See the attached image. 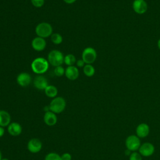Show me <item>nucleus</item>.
I'll return each mask as SVG.
<instances>
[{"mask_svg": "<svg viewBox=\"0 0 160 160\" xmlns=\"http://www.w3.org/2000/svg\"><path fill=\"white\" fill-rule=\"evenodd\" d=\"M45 94L51 98H54L57 96L58 90L55 86L48 85L44 89Z\"/></svg>", "mask_w": 160, "mask_h": 160, "instance_id": "a211bd4d", "label": "nucleus"}, {"mask_svg": "<svg viewBox=\"0 0 160 160\" xmlns=\"http://www.w3.org/2000/svg\"><path fill=\"white\" fill-rule=\"evenodd\" d=\"M150 131L149 126L146 123H141L139 124L136 129V136L139 138H144L147 137Z\"/></svg>", "mask_w": 160, "mask_h": 160, "instance_id": "4468645a", "label": "nucleus"}, {"mask_svg": "<svg viewBox=\"0 0 160 160\" xmlns=\"http://www.w3.org/2000/svg\"><path fill=\"white\" fill-rule=\"evenodd\" d=\"M132 9L138 14H143L148 10V4L144 0H134Z\"/></svg>", "mask_w": 160, "mask_h": 160, "instance_id": "6e6552de", "label": "nucleus"}, {"mask_svg": "<svg viewBox=\"0 0 160 160\" xmlns=\"http://www.w3.org/2000/svg\"><path fill=\"white\" fill-rule=\"evenodd\" d=\"M8 131L9 134L12 136H17L21 134L22 132V127L21 126L16 122L10 123L8 127Z\"/></svg>", "mask_w": 160, "mask_h": 160, "instance_id": "dca6fc26", "label": "nucleus"}, {"mask_svg": "<svg viewBox=\"0 0 160 160\" xmlns=\"http://www.w3.org/2000/svg\"><path fill=\"white\" fill-rule=\"evenodd\" d=\"M139 154L144 157H149L153 154L155 151L154 145L151 142H144L139 148Z\"/></svg>", "mask_w": 160, "mask_h": 160, "instance_id": "0eeeda50", "label": "nucleus"}, {"mask_svg": "<svg viewBox=\"0 0 160 160\" xmlns=\"http://www.w3.org/2000/svg\"><path fill=\"white\" fill-rule=\"evenodd\" d=\"M1 160H9V159H8L7 158H2Z\"/></svg>", "mask_w": 160, "mask_h": 160, "instance_id": "473e14b6", "label": "nucleus"}, {"mask_svg": "<svg viewBox=\"0 0 160 160\" xmlns=\"http://www.w3.org/2000/svg\"><path fill=\"white\" fill-rule=\"evenodd\" d=\"M54 74L56 76L61 77L65 74V69L62 66H58L54 67Z\"/></svg>", "mask_w": 160, "mask_h": 160, "instance_id": "4be33fe9", "label": "nucleus"}, {"mask_svg": "<svg viewBox=\"0 0 160 160\" xmlns=\"http://www.w3.org/2000/svg\"><path fill=\"white\" fill-rule=\"evenodd\" d=\"M53 32L52 26L46 22H41L39 23L35 28V32L38 37L46 38L50 37Z\"/></svg>", "mask_w": 160, "mask_h": 160, "instance_id": "f03ea898", "label": "nucleus"}, {"mask_svg": "<svg viewBox=\"0 0 160 160\" xmlns=\"http://www.w3.org/2000/svg\"><path fill=\"white\" fill-rule=\"evenodd\" d=\"M61 160H71V155L68 152H65L61 156Z\"/></svg>", "mask_w": 160, "mask_h": 160, "instance_id": "a878e982", "label": "nucleus"}, {"mask_svg": "<svg viewBox=\"0 0 160 160\" xmlns=\"http://www.w3.org/2000/svg\"><path fill=\"white\" fill-rule=\"evenodd\" d=\"M66 77L71 81L76 80L78 78L79 75V71L78 68L75 66H68L65 69V74Z\"/></svg>", "mask_w": 160, "mask_h": 160, "instance_id": "ddd939ff", "label": "nucleus"}, {"mask_svg": "<svg viewBox=\"0 0 160 160\" xmlns=\"http://www.w3.org/2000/svg\"><path fill=\"white\" fill-rule=\"evenodd\" d=\"M49 106L51 111L55 114H59L64 110L66 106V102L62 97L56 96L52 99Z\"/></svg>", "mask_w": 160, "mask_h": 160, "instance_id": "20e7f679", "label": "nucleus"}, {"mask_svg": "<svg viewBox=\"0 0 160 160\" xmlns=\"http://www.w3.org/2000/svg\"><path fill=\"white\" fill-rule=\"evenodd\" d=\"M44 110L46 111V112H48V111H50V108H49V106H46L44 108Z\"/></svg>", "mask_w": 160, "mask_h": 160, "instance_id": "c756f323", "label": "nucleus"}, {"mask_svg": "<svg viewBox=\"0 0 160 160\" xmlns=\"http://www.w3.org/2000/svg\"><path fill=\"white\" fill-rule=\"evenodd\" d=\"M31 46L36 51H42L46 47V41L44 38L36 36L32 40Z\"/></svg>", "mask_w": 160, "mask_h": 160, "instance_id": "9d476101", "label": "nucleus"}, {"mask_svg": "<svg viewBox=\"0 0 160 160\" xmlns=\"http://www.w3.org/2000/svg\"><path fill=\"white\" fill-rule=\"evenodd\" d=\"M129 160H142V156L139 152L134 151L129 155Z\"/></svg>", "mask_w": 160, "mask_h": 160, "instance_id": "b1692460", "label": "nucleus"}, {"mask_svg": "<svg viewBox=\"0 0 160 160\" xmlns=\"http://www.w3.org/2000/svg\"><path fill=\"white\" fill-rule=\"evenodd\" d=\"M125 144L127 149L133 152L138 150L141 145L139 138L134 134L130 135L126 138Z\"/></svg>", "mask_w": 160, "mask_h": 160, "instance_id": "423d86ee", "label": "nucleus"}, {"mask_svg": "<svg viewBox=\"0 0 160 160\" xmlns=\"http://www.w3.org/2000/svg\"><path fill=\"white\" fill-rule=\"evenodd\" d=\"M64 2L68 4H73L76 1V0H63Z\"/></svg>", "mask_w": 160, "mask_h": 160, "instance_id": "cd10ccee", "label": "nucleus"}, {"mask_svg": "<svg viewBox=\"0 0 160 160\" xmlns=\"http://www.w3.org/2000/svg\"><path fill=\"white\" fill-rule=\"evenodd\" d=\"M44 121L49 126H54L58 121L57 116L51 111L46 112L44 116Z\"/></svg>", "mask_w": 160, "mask_h": 160, "instance_id": "2eb2a0df", "label": "nucleus"}, {"mask_svg": "<svg viewBox=\"0 0 160 160\" xmlns=\"http://www.w3.org/2000/svg\"><path fill=\"white\" fill-rule=\"evenodd\" d=\"M50 37H51V41H52V42L56 45L61 44L63 40L62 36L58 32L52 33Z\"/></svg>", "mask_w": 160, "mask_h": 160, "instance_id": "412c9836", "label": "nucleus"}, {"mask_svg": "<svg viewBox=\"0 0 160 160\" xmlns=\"http://www.w3.org/2000/svg\"><path fill=\"white\" fill-rule=\"evenodd\" d=\"M31 2L36 8H41L44 4V0H31Z\"/></svg>", "mask_w": 160, "mask_h": 160, "instance_id": "393cba45", "label": "nucleus"}, {"mask_svg": "<svg viewBox=\"0 0 160 160\" xmlns=\"http://www.w3.org/2000/svg\"><path fill=\"white\" fill-rule=\"evenodd\" d=\"M4 134V129L3 128V127L0 126V138H1Z\"/></svg>", "mask_w": 160, "mask_h": 160, "instance_id": "c85d7f7f", "label": "nucleus"}, {"mask_svg": "<svg viewBox=\"0 0 160 160\" xmlns=\"http://www.w3.org/2000/svg\"><path fill=\"white\" fill-rule=\"evenodd\" d=\"M76 61L77 60L75 56L72 54H68L66 55L64 58V62L68 66H74V64H76Z\"/></svg>", "mask_w": 160, "mask_h": 160, "instance_id": "aec40b11", "label": "nucleus"}, {"mask_svg": "<svg viewBox=\"0 0 160 160\" xmlns=\"http://www.w3.org/2000/svg\"><path fill=\"white\" fill-rule=\"evenodd\" d=\"M33 84L36 89L39 90H44L49 85L47 79L42 75H38L35 77L33 80Z\"/></svg>", "mask_w": 160, "mask_h": 160, "instance_id": "f8f14e48", "label": "nucleus"}, {"mask_svg": "<svg viewBox=\"0 0 160 160\" xmlns=\"http://www.w3.org/2000/svg\"><path fill=\"white\" fill-rule=\"evenodd\" d=\"M97 52L92 47L86 48L82 52V59L85 64H92L96 59Z\"/></svg>", "mask_w": 160, "mask_h": 160, "instance_id": "39448f33", "label": "nucleus"}, {"mask_svg": "<svg viewBox=\"0 0 160 160\" xmlns=\"http://www.w3.org/2000/svg\"><path fill=\"white\" fill-rule=\"evenodd\" d=\"M49 66V63L47 59L42 57H38L32 61L31 68L34 73L38 75H41L48 71Z\"/></svg>", "mask_w": 160, "mask_h": 160, "instance_id": "f257e3e1", "label": "nucleus"}, {"mask_svg": "<svg viewBox=\"0 0 160 160\" xmlns=\"http://www.w3.org/2000/svg\"><path fill=\"white\" fill-rule=\"evenodd\" d=\"M64 55L62 52L57 49L51 50L48 55V61L51 66L56 67L61 66L64 62Z\"/></svg>", "mask_w": 160, "mask_h": 160, "instance_id": "7ed1b4c3", "label": "nucleus"}, {"mask_svg": "<svg viewBox=\"0 0 160 160\" xmlns=\"http://www.w3.org/2000/svg\"><path fill=\"white\" fill-rule=\"evenodd\" d=\"M44 160H61V156H59L58 154L55 152H50L46 156Z\"/></svg>", "mask_w": 160, "mask_h": 160, "instance_id": "5701e85b", "label": "nucleus"}, {"mask_svg": "<svg viewBox=\"0 0 160 160\" xmlns=\"http://www.w3.org/2000/svg\"><path fill=\"white\" fill-rule=\"evenodd\" d=\"M83 72L87 77H91L95 73V69L92 64H86L83 67Z\"/></svg>", "mask_w": 160, "mask_h": 160, "instance_id": "6ab92c4d", "label": "nucleus"}, {"mask_svg": "<svg viewBox=\"0 0 160 160\" xmlns=\"http://www.w3.org/2000/svg\"><path fill=\"white\" fill-rule=\"evenodd\" d=\"M32 81L31 75L26 72H22L19 73L16 78L17 83L21 87H26L29 86Z\"/></svg>", "mask_w": 160, "mask_h": 160, "instance_id": "1a4fd4ad", "label": "nucleus"}, {"mask_svg": "<svg viewBox=\"0 0 160 160\" xmlns=\"http://www.w3.org/2000/svg\"><path fill=\"white\" fill-rule=\"evenodd\" d=\"M76 64L77 67H78V68H83L86 64L82 59H78L76 61Z\"/></svg>", "mask_w": 160, "mask_h": 160, "instance_id": "bb28decb", "label": "nucleus"}, {"mask_svg": "<svg viewBox=\"0 0 160 160\" xmlns=\"http://www.w3.org/2000/svg\"><path fill=\"white\" fill-rule=\"evenodd\" d=\"M42 142L37 138L30 139L28 143V149L32 153H37L42 149Z\"/></svg>", "mask_w": 160, "mask_h": 160, "instance_id": "9b49d317", "label": "nucleus"}, {"mask_svg": "<svg viewBox=\"0 0 160 160\" xmlns=\"http://www.w3.org/2000/svg\"><path fill=\"white\" fill-rule=\"evenodd\" d=\"M2 158V153H1V151H0V160H1Z\"/></svg>", "mask_w": 160, "mask_h": 160, "instance_id": "2f4dec72", "label": "nucleus"}, {"mask_svg": "<svg viewBox=\"0 0 160 160\" xmlns=\"http://www.w3.org/2000/svg\"><path fill=\"white\" fill-rule=\"evenodd\" d=\"M11 116L4 110H0V126L5 127L10 124Z\"/></svg>", "mask_w": 160, "mask_h": 160, "instance_id": "f3484780", "label": "nucleus"}, {"mask_svg": "<svg viewBox=\"0 0 160 160\" xmlns=\"http://www.w3.org/2000/svg\"><path fill=\"white\" fill-rule=\"evenodd\" d=\"M158 48L160 49V39L158 40Z\"/></svg>", "mask_w": 160, "mask_h": 160, "instance_id": "7c9ffc66", "label": "nucleus"}]
</instances>
